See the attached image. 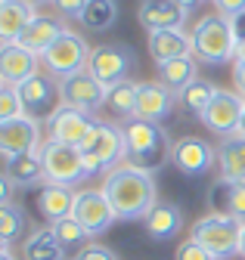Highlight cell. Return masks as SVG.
Instances as JSON below:
<instances>
[{
	"instance_id": "74e56055",
	"label": "cell",
	"mask_w": 245,
	"mask_h": 260,
	"mask_svg": "<svg viewBox=\"0 0 245 260\" xmlns=\"http://www.w3.org/2000/svg\"><path fill=\"white\" fill-rule=\"evenodd\" d=\"M214 7H218V13L221 16H227V19H233V16H239V13H245V0H211Z\"/></svg>"
},
{
	"instance_id": "30bf717a",
	"label": "cell",
	"mask_w": 245,
	"mask_h": 260,
	"mask_svg": "<svg viewBox=\"0 0 245 260\" xmlns=\"http://www.w3.org/2000/svg\"><path fill=\"white\" fill-rule=\"evenodd\" d=\"M106 87L90 75V72H78V75H69V78H59V106H72V109H81V112H100L106 106Z\"/></svg>"
},
{
	"instance_id": "ee69618b",
	"label": "cell",
	"mask_w": 245,
	"mask_h": 260,
	"mask_svg": "<svg viewBox=\"0 0 245 260\" xmlns=\"http://www.w3.org/2000/svg\"><path fill=\"white\" fill-rule=\"evenodd\" d=\"M0 260H16V257H13V251H10V248H0Z\"/></svg>"
},
{
	"instance_id": "83f0119b",
	"label": "cell",
	"mask_w": 245,
	"mask_h": 260,
	"mask_svg": "<svg viewBox=\"0 0 245 260\" xmlns=\"http://www.w3.org/2000/svg\"><path fill=\"white\" fill-rule=\"evenodd\" d=\"M218 168H221V177L245 180V140L230 137L218 146Z\"/></svg>"
},
{
	"instance_id": "f35d334b",
	"label": "cell",
	"mask_w": 245,
	"mask_h": 260,
	"mask_svg": "<svg viewBox=\"0 0 245 260\" xmlns=\"http://www.w3.org/2000/svg\"><path fill=\"white\" fill-rule=\"evenodd\" d=\"M233 81H236V93L245 100V59L233 62Z\"/></svg>"
},
{
	"instance_id": "b9f144b4",
	"label": "cell",
	"mask_w": 245,
	"mask_h": 260,
	"mask_svg": "<svg viewBox=\"0 0 245 260\" xmlns=\"http://www.w3.org/2000/svg\"><path fill=\"white\" fill-rule=\"evenodd\" d=\"M174 4H177V7H183L187 13H193V10H196V7L202 4V0H174Z\"/></svg>"
},
{
	"instance_id": "bcb514c9",
	"label": "cell",
	"mask_w": 245,
	"mask_h": 260,
	"mask_svg": "<svg viewBox=\"0 0 245 260\" xmlns=\"http://www.w3.org/2000/svg\"><path fill=\"white\" fill-rule=\"evenodd\" d=\"M236 59H245V41H242V44L236 47Z\"/></svg>"
},
{
	"instance_id": "6da1fadb",
	"label": "cell",
	"mask_w": 245,
	"mask_h": 260,
	"mask_svg": "<svg viewBox=\"0 0 245 260\" xmlns=\"http://www.w3.org/2000/svg\"><path fill=\"white\" fill-rule=\"evenodd\" d=\"M103 192L112 202L118 220H146V214L159 205L156 177L149 171H143V168L128 165V161L106 174Z\"/></svg>"
},
{
	"instance_id": "7dc6e473",
	"label": "cell",
	"mask_w": 245,
	"mask_h": 260,
	"mask_svg": "<svg viewBox=\"0 0 245 260\" xmlns=\"http://www.w3.org/2000/svg\"><path fill=\"white\" fill-rule=\"evenodd\" d=\"M32 7H41V4H53V0H28Z\"/></svg>"
},
{
	"instance_id": "ffe728a7",
	"label": "cell",
	"mask_w": 245,
	"mask_h": 260,
	"mask_svg": "<svg viewBox=\"0 0 245 260\" xmlns=\"http://www.w3.org/2000/svg\"><path fill=\"white\" fill-rule=\"evenodd\" d=\"M4 177H7L16 189H32V186H38V183H47L41 149H32V152L4 158Z\"/></svg>"
},
{
	"instance_id": "603a6c76",
	"label": "cell",
	"mask_w": 245,
	"mask_h": 260,
	"mask_svg": "<svg viewBox=\"0 0 245 260\" xmlns=\"http://www.w3.org/2000/svg\"><path fill=\"white\" fill-rule=\"evenodd\" d=\"M149 56L156 59V65L180 59V56H193V41L183 35V28H168V31H149Z\"/></svg>"
},
{
	"instance_id": "5b68a950",
	"label": "cell",
	"mask_w": 245,
	"mask_h": 260,
	"mask_svg": "<svg viewBox=\"0 0 245 260\" xmlns=\"http://www.w3.org/2000/svg\"><path fill=\"white\" fill-rule=\"evenodd\" d=\"M190 239H196L202 248L214 254V260H230L239 254L242 239V220L227 214H205L190 226Z\"/></svg>"
},
{
	"instance_id": "44dd1931",
	"label": "cell",
	"mask_w": 245,
	"mask_h": 260,
	"mask_svg": "<svg viewBox=\"0 0 245 260\" xmlns=\"http://www.w3.org/2000/svg\"><path fill=\"white\" fill-rule=\"evenodd\" d=\"M75 202H78V192L72 186H59V183H44L38 192V211L41 217L53 226L59 220H66L75 214Z\"/></svg>"
},
{
	"instance_id": "f546056e",
	"label": "cell",
	"mask_w": 245,
	"mask_h": 260,
	"mask_svg": "<svg viewBox=\"0 0 245 260\" xmlns=\"http://www.w3.org/2000/svg\"><path fill=\"white\" fill-rule=\"evenodd\" d=\"M137 96H140V84H137V81H121V84L109 87L106 106H109L115 115H121V118L131 121V118L137 115Z\"/></svg>"
},
{
	"instance_id": "d6986e66",
	"label": "cell",
	"mask_w": 245,
	"mask_h": 260,
	"mask_svg": "<svg viewBox=\"0 0 245 260\" xmlns=\"http://www.w3.org/2000/svg\"><path fill=\"white\" fill-rule=\"evenodd\" d=\"M140 25L149 31H168V28H183L190 19V13L177 7L174 0H143L140 4Z\"/></svg>"
},
{
	"instance_id": "484cf974",
	"label": "cell",
	"mask_w": 245,
	"mask_h": 260,
	"mask_svg": "<svg viewBox=\"0 0 245 260\" xmlns=\"http://www.w3.org/2000/svg\"><path fill=\"white\" fill-rule=\"evenodd\" d=\"M196 78H199V65H196L193 56H180V59H171V62H162V65H159V81H162L171 93L187 90Z\"/></svg>"
},
{
	"instance_id": "277c9868",
	"label": "cell",
	"mask_w": 245,
	"mask_h": 260,
	"mask_svg": "<svg viewBox=\"0 0 245 260\" xmlns=\"http://www.w3.org/2000/svg\"><path fill=\"white\" fill-rule=\"evenodd\" d=\"M81 155L90 177L115 171L118 165H125V130L109 121H100L90 130V137L81 143Z\"/></svg>"
},
{
	"instance_id": "d590c367",
	"label": "cell",
	"mask_w": 245,
	"mask_h": 260,
	"mask_svg": "<svg viewBox=\"0 0 245 260\" xmlns=\"http://www.w3.org/2000/svg\"><path fill=\"white\" fill-rule=\"evenodd\" d=\"M87 4H90V0H53V7L63 13L66 19H78V22H81V16H84Z\"/></svg>"
},
{
	"instance_id": "836d02e7",
	"label": "cell",
	"mask_w": 245,
	"mask_h": 260,
	"mask_svg": "<svg viewBox=\"0 0 245 260\" xmlns=\"http://www.w3.org/2000/svg\"><path fill=\"white\" fill-rule=\"evenodd\" d=\"M19 115H25L19 90L16 87H0V121H10V118H19Z\"/></svg>"
},
{
	"instance_id": "f1b7e54d",
	"label": "cell",
	"mask_w": 245,
	"mask_h": 260,
	"mask_svg": "<svg viewBox=\"0 0 245 260\" xmlns=\"http://www.w3.org/2000/svg\"><path fill=\"white\" fill-rule=\"evenodd\" d=\"M221 87H214L211 81H205V78H196L187 90H180L177 93V103L187 109L190 115H196V118H202V112L211 106V100H214V93H218Z\"/></svg>"
},
{
	"instance_id": "8992f818",
	"label": "cell",
	"mask_w": 245,
	"mask_h": 260,
	"mask_svg": "<svg viewBox=\"0 0 245 260\" xmlns=\"http://www.w3.org/2000/svg\"><path fill=\"white\" fill-rule=\"evenodd\" d=\"M41 158H44V177L47 183H59V186H78L84 183L87 165H84V155L78 146H66V143H56V140H44L41 143Z\"/></svg>"
},
{
	"instance_id": "7a4b0ae2",
	"label": "cell",
	"mask_w": 245,
	"mask_h": 260,
	"mask_svg": "<svg viewBox=\"0 0 245 260\" xmlns=\"http://www.w3.org/2000/svg\"><path fill=\"white\" fill-rule=\"evenodd\" d=\"M121 130H125V161L128 165L156 174L174 158V143L162 124L131 118L128 124H121Z\"/></svg>"
},
{
	"instance_id": "d6a6232c",
	"label": "cell",
	"mask_w": 245,
	"mask_h": 260,
	"mask_svg": "<svg viewBox=\"0 0 245 260\" xmlns=\"http://www.w3.org/2000/svg\"><path fill=\"white\" fill-rule=\"evenodd\" d=\"M115 22H118V4L115 0H90L84 16H81V25L90 28V31H109Z\"/></svg>"
},
{
	"instance_id": "1f68e13d",
	"label": "cell",
	"mask_w": 245,
	"mask_h": 260,
	"mask_svg": "<svg viewBox=\"0 0 245 260\" xmlns=\"http://www.w3.org/2000/svg\"><path fill=\"white\" fill-rule=\"evenodd\" d=\"M53 233H56V239H59V245H63V251L66 254H72V260L87 248V230L75 220V217H66V220H59V223H53Z\"/></svg>"
},
{
	"instance_id": "5bb4252c",
	"label": "cell",
	"mask_w": 245,
	"mask_h": 260,
	"mask_svg": "<svg viewBox=\"0 0 245 260\" xmlns=\"http://www.w3.org/2000/svg\"><path fill=\"white\" fill-rule=\"evenodd\" d=\"M16 90H19V100H22L25 115L35 118V121L50 118L59 109L56 103H63V100H59V84H53V78L50 75H41V72L35 78H28L25 84H19Z\"/></svg>"
},
{
	"instance_id": "9a60e30c",
	"label": "cell",
	"mask_w": 245,
	"mask_h": 260,
	"mask_svg": "<svg viewBox=\"0 0 245 260\" xmlns=\"http://www.w3.org/2000/svg\"><path fill=\"white\" fill-rule=\"evenodd\" d=\"M41 143H44L41 140V121L28 118V115L0 121V152H4V158L41 149Z\"/></svg>"
},
{
	"instance_id": "4fadbf2b",
	"label": "cell",
	"mask_w": 245,
	"mask_h": 260,
	"mask_svg": "<svg viewBox=\"0 0 245 260\" xmlns=\"http://www.w3.org/2000/svg\"><path fill=\"white\" fill-rule=\"evenodd\" d=\"M174 168L183 177H205L218 165V146H211L202 137H180L174 143Z\"/></svg>"
},
{
	"instance_id": "ab89813d",
	"label": "cell",
	"mask_w": 245,
	"mask_h": 260,
	"mask_svg": "<svg viewBox=\"0 0 245 260\" xmlns=\"http://www.w3.org/2000/svg\"><path fill=\"white\" fill-rule=\"evenodd\" d=\"M233 22V35H236V47L245 41V13H239V16H233L230 19Z\"/></svg>"
},
{
	"instance_id": "4316f807",
	"label": "cell",
	"mask_w": 245,
	"mask_h": 260,
	"mask_svg": "<svg viewBox=\"0 0 245 260\" xmlns=\"http://www.w3.org/2000/svg\"><path fill=\"white\" fill-rule=\"evenodd\" d=\"M22 257L25 260H63L66 251H63V245H59L53 226H41V230H35L32 236L25 239Z\"/></svg>"
},
{
	"instance_id": "ac0fdd59",
	"label": "cell",
	"mask_w": 245,
	"mask_h": 260,
	"mask_svg": "<svg viewBox=\"0 0 245 260\" xmlns=\"http://www.w3.org/2000/svg\"><path fill=\"white\" fill-rule=\"evenodd\" d=\"M208 205L211 214H227L245 223V180L218 177L208 189Z\"/></svg>"
},
{
	"instance_id": "8fae6325",
	"label": "cell",
	"mask_w": 245,
	"mask_h": 260,
	"mask_svg": "<svg viewBox=\"0 0 245 260\" xmlns=\"http://www.w3.org/2000/svg\"><path fill=\"white\" fill-rule=\"evenodd\" d=\"M72 217L87 230L90 239H100L103 233H109L112 223L118 220L115 217V208L106 199L103 189H84V192H78V202H75V214Z\"/></svg>"
},
{
	"instance_id": "d4e9b609",
	"label": "cell",
	"mask_w": 245,
	"mask_h": 260,
	"mask_svg": "<svg viewBox=\"0 0 245 260\" xmlns=\"http://www.w3.org/2000/svg\"><path fill=\"white\" fill-rule=\"evenodd\" d=\"M143 226H146L149 239H156V242H168V239H174V236L183 230V211H180L174 202H159L156 208L146 214Z\"/></svg>"
},
{
	"instance_id": "ba28073f",
	"label": "cell",
	"mask_w": 245,
	"mask_h": 260,
	"mask_svg": "<svg viewBox=\"0 0 245 260\" xmlns=\"http://www.w3.org/2000/svg\"><path fill=\"white\" fill-rule=\"evenodd\" d=\"M242 112H245V100L233 90H218L214 93L211 106L202 112V124L211 130V134H218L221 140H230L239 134V121H242Z\"/></svg>"
},
{
	"instance_id": "7c38bea8",
	"label": "cell",
	"mask_w": 245,
	"mask_h": 260,
	"mask_svg": "<svg viewBox=\"0 0 245 260\" xmlns=\"http://www.w3.org/2000/svg\"><path fill=\"white\" fill-rule=\"evenodd\" d=\"M100 124V118H94L90 112L72 109V106H59L50 118H47V137L66 146H78L90 137V130Z\"/></svg>"
},
{
	"instance_id": "7402d4cb",
	"label": "cell",
	"mask_w": 245,
	"mask_h": 260,
	"mask_svg": "<svg viewBox=\"0 0 245 260\" xmlns=\"http://www.w3.org/2000/svg\"><path fill=\"white\" fill-rule=\"evenodd\" d=\"M63 31H69V25H63V19H56V16H41V13H38V16L32 19V25L22 31L19 44L28 47L32 53H38V56H44L59 38H63Z\"/></svg>"
},
{
	"instance_id": "e575fe53",
	"label": "cell",
	"mask_w": 245,
	"mask_h": 260,
	"mask_svg": "<svg viewBox=\"0 0 245 260\" xmlns=\"http://www.w3.org/2000/svg\"><path fill=\"white\" fill-rule=\"evenodd\" d=\"M174 260H214V254H211L208 248H202L196 239H187V242H180V245H177Z\"/></svg>"
},
{
	"instance_id": "cb8c5ba5",
	"label": "cell",
	"mask_w": 245,
	"mask_h": 260,
	"mask_svg": "<svg viewBox=\"0 0 245 260\" xmlns=\"http://www.w3.org/2000/svg\"><path fill=\"white\" fill-rule=\"evenodd\" d=\"M35 16L38 13L28 0H0V38H4V44H16Z\"/></svg>"
},
{
	"instance_id": "8d00e7d4",
	"label": "cell",
	"mask_w": 245,
	"mask_h": 260,
	"mask_svg": "<svg viewBox=\"0 0 245 260\" xmlns=\"http://www.w3.org/2000/svg\"><path fill=\"white\" fill-rule=\"evenodd\" d=\"M75 260H118V254L112 251V248H106V245H100V242H94V245H87Z\"/></svg>"
},
{
	"instance_id": "7bdbcfd3",
	"label": "cell",
	"mask_w": 245,
	"mask_h": 260,
	"mask_svg": "<svg viewBox=\"0 0 245 260\" xmlns=\"http://www.w3.org/2000/svg\"><path fill=\"white\" fill-rule=\"evenodd\" d=\"M239 257L245 260V223H242V239H239Z\"/></svg>"
},
{
	"instance_id": "4dcf8cb0",
	"label": "cell",
	"mask_w": 245,
	"mask_h": 260,
	"mask_svg": "<svg viewBox=\"0 0 245 260\" xmlns=\"http://www.w3.org/2000/svg\"><path fill=\"white\" fill-rule=\"evenodd\" d=\"M28 233V214L19 205H0V242L4 248H13L16 239H22Z\"/></svg>"
},
{
	"instance_id": "f6af8a7d",
	"label": "cell",
	"mask_w": 245,
	"mask_h": 260,
	"mask_svg": "<svg viewBox=\"0 0 245 260\" xmlns=\"http://www.w3.org/2000/svg\"><path fill=\"white\" fill-rule=\"evenodd\" d=\"M239 140H245V112H242V121H239V134H236Z\"/></svg>"
},
{
	"instance_id": "2e32d148",
	"label": "cell",
	"mask_w": 245,
	"mask_h": 260,
	"mask_svg": "<svg viewBox=\"0 0 245 260\" xmlns=\"http://www.w3.org/2000/svg\"><path fill=\"white\" fill-rule=\"evenodd\" d=\"M38 62H41V56L32 53L28 47H22L19 41L4 44L0 47V81H4V87H19L28 78H35Z\"/></svg>"
},
{
	"instance_id": "60d3db41",
	"label": "cell",
	"mask_w": 245,
	"mask_h": 260,
	"mask_svg": "<svg viewBox=\"0 0 245 260\" xmlns=\"http://www.w3.org/2000/svg\"><path fill=\"white\" fill-rule=\"evenodd\" d=\"M10 192H13V183L7 177H0V205H10Z\"/></svg>"
},
{
	"instance_id": "9c48e42d",
	"label": "cell",
	"mask_w": 245,
	"mask_h": 260,
	"mask_svg": "<svg viewBox=\"0 0 245 260\" xmlns=\"http://www.w3.org/2000/svg\"><path fill=\"white\" fill-rule=\"evenodd\" d=\"M134 69V53L131 47H118V44H106V47H94L87 62V72L94 75L106 90L128 81V72Z\"/></svg>"
},
{
	"instance_id": "52a82bcc",
	"label": "cell",
	"mask_w": 245,
	"mask_h": 260,
	"mask_svg": "<svg viewBox=\"0 0 245 260\" xmlns=\"http://www.w3.org/2000/svg\"><path fill=\"white\" fill-rule=\"evenodd\" d=\"M90 53L94 47H87V41L75 31H63V38H59L44 56V69L47 75H56V78H69V75H78V72H87V62H90Z\"/></svg>"
},
{
	"instance_id": "3957f363",
	"label": "cell",
	"mask_w": 245,
	"mask_h": 260,
	"mask_svg": "<svg viewBox=\"0 0 245 260\" xmlns=\"http://www.w3.org/2000/svg\"><path fill=\"white\" fill-rule=\"evenodd\" d=\"M193 59L202 65H224L236 62V35H233V22L221 13L202 16L193 25Z\"/></svg>"
},
{
	"instance_id": "e0dca14e",
	"label": "cell",
	"mask_w": 245,
	"mask_h": 260,
	"mask_svg": "<svg viewBox=\"0 0 245 260\" xmlns=\"http://www.w3.org/2000/svg\"><path fill=\"white\" fill-rule=\"evenodd\" d=\"M177 106V93H171L162 81H140V96H137V115L140 121H168Z\"/></svg>"
}]
</instances>
